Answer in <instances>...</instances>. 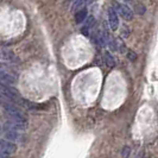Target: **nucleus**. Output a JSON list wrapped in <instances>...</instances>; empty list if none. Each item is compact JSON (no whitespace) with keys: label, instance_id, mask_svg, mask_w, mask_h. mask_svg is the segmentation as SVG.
Segmentation results:
<instances>
[{"label":"nucleus","instance_id":"nucleus-10","mask_svg":"<svg viewBox=\"0 0 158 158\" xmlns=\"http://www.w3.org/2000/svg\"><path fill=\"white\" fill-rule=\"evenodd\" d=\"M124 1H130V0H124Z\"/></svg>","mask_w":158,"mask_h":158},{"label":"nucleus","instance_id":"nucleus-1","mask_svg":"<svg viewBox=\"0 0 158 158\" xmlns=\"http://www.w3.org/2000/svg\"><path fill=\"white\" fill-rule=\"evenodd\" d=\"M5 112L7 114L11 120L17 121V123H26V115L22 111H19L17 107L10 105V103H2Z\"/></svg>","mask_w":158,"mask_h":158},{"label":"nucleus","instance_id":"nucleus-3","mask_svg":"<svg viewBox=\"0 0 158 158\" xmlns=\"http://www.w3.org/2000/svg\"><path fill=\"white\" fill-rule=\"evenodd\" d=\"M115 6H117V10L118 12L121 15V17L126 20H131L133 18V12L131 11V8L128 7L125 4H119V2H115Z\"/></svg>","mask_w":158,"mask_h":158},{"label":"nucleus","instance_id":"nucleus-5","mask_svg":"<svg viewBox=\"0 0 158 158\" xmlns=\"http://www.w3.org/2000/svg\"><path fill=\"white\" fill-rule=\"evenodd\" d=\"M86 17H87V10L86 8H82L81 11H79L77 13H76V16H75V19H76V23H82L85 19H86Z\"/></svg>","mask_w":158,"mask_h":158},{"label":"nucleus","instance_id":"nucleus-7","mask_svg":"<svg viewBox=\"0 0 158 158\" xmlns=\"http://www.w3.org/2000/svg\"><path fill=\"white\" fill-rule=\"evenodd\" d=\"M106 58H107V63H108V65H110V67H113V65H114V60L111 58V56L108 55V54H106Z\"/></svg>","mask_w":158,"mask_h":158},{"label":"nucleus","instance_id":"nucleus-6","mask_svg":"<svg viewBox=\"0 0 158 158\" xmlns=\"http://www.w3.org/2000/svg\"><path fill=\"white\" fill-rule=\"evenodd\" d=\"M86 0H75L74 1V5H73V10H77V8L82 7L85 5Z\"/></svg>","mask_w":158,"mask_h":158},{"label":"nucleus","instance_id":"nucleus-9","mask_svg":"<svg viewBox=\"0 0 158 158\" xmlns=\"http://www.w3.org/2000/svg\"><path fill=\"white\" fill-rule=\"evenodd\" d=\"M4 71H5V69H4V67H2L1 64H0V73H4Z\"/></svg>","mask_w":158,"mask_h":158},{"label":"nucleus","instance_id":"nucleus-8","mask_svg":"<svg viewBox=\"0 0 158 158\" xmlns=\"http://www.w3.org/2000/svg\"><path fill=\"white\" fill-rule=\"evenodd\" d=\"M0 157H7V155H6V153H4V152H1V151H0Z\"/></svg>","mask_w":158,"mask_h":158},{"label":"nucleus","instance_id":"nucleus-4","mask_svg":"<svg viewBox=\"0 0 158 158\" xmlns=\"http://www.w3.org/2000/svg\"><path fill=\"white\" fill-rule=\"evenodd\" d=\"M108 23H110V27L113 31H115L119 26V19L117 16V12L113 10L112 7H110L108 10Z\"/></svg>","mask_w":158,"mask_h":158},{"label":"nucleus","instance_id":"nucleus-2","mask_svg":"<svg viewBox=\"0 0 158 158\" xmlns=\"http://www.w3.org/2000/svg\"><path fill=\"white\" fill-rule=\"evenodd\" d=\"M0 151L10 156V155L15 153L17 151V145L13 143L8 142L6 139H0Z\"/></svg>","mask_w":158,"mask_h":158}]
</instances>
